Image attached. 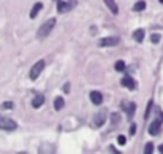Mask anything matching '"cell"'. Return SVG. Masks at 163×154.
<instances>
[{"instance_id":"obj_1","label":"cell","mask_w":163,"mask_h":154,"mask_svg":"<svg viewBox=\"0 0 163 154\" xmlns=\"http://www.w3.org/2000/svg\"><path fill=\"white\" fill-rule=\"evenodd\" d=\"M54 26H56V19H54V18H50L48 21H45V23L39 27L37 37H39V39H45V37H48L50 34H51V31L54 29Z\"/></svg>"},{"instance_id":"obj_2","label":"cell","mask_w":163,"mask_h":154,"mask_svg":"<svg viewBox=\"0 0 163 154\" xmlns=\"http://www.w3.org/2000/svg\"><path fill=\"white\" fill-rule=\"evenodd\" d=\"M18 129V124L10 117L0 116V130H6V132H13Z\"/></svg>"},{"instance_id":"obj_3","label":"cell","mask_w":163,"mask_h":154,"mask_svg":"<svg viewBox=\"0 0 163 154\" xmlns=\"http://www.w3.org/2000/svg\"><path fill=\"white\" fill-rule=\"evenodd\" d=\"M161 124H163V114H161V111L158 109V117L155 119V121L149 125V133L150 135H157L160 129H161Z\"/></svg>"},{"instance_id":"obj_4","label":"cell","mask_w":163,"mask_h":154,"mask_svg":"<svg viewBox=\"0 0 163 154\" xmlns=\"http://www.w3.org/2000/svg\"><path fill=\"white\" fill-rule=\"evenodd\" d=\"M43 67H45V61H43V60H40V61L35 63V64L32 66V69H31V72H29L31 80H35V79H37V77L42 74V71H43Z\"/></svg>"},{"instance_id":"obj_5","label":"cell","mask_w":163,"mask_h":154,"mask_svg":"<svg viewBox=\"0 0 163 154\" xmlns=\"http://www.w3.org/2000/svg\"><path fill=\"white\" fill-rule=\"evenodd\" d=\"M75 6L74 0H59L58 2V13H66Z\"/></svg>"},{"instance_id":"obj_6","label":"cell","mask_w":163,"mask_h":154,"mask_svg":"<svg viewBox=\"0 0 163 154\" xmlns=\"http://www.w3.org/2000/svg\"><path fill=\"white\" fill-rule=\"evenodd\" d=\"M118 37H104L99 40V47H115L118 45Z\"/></svg>"},{"instance_id":"obj_7","label":"cell","mask_w":163,"mask_h":154,"mask_svg":"<svg viewBox=\"0 0 163 154\" xmlns=\"http://www.w3.org/2000/svg\"><path fill=\"white\" fill-rule=\"evenodd\" d=\"M122 85L126 87V88H130V90H134L136 88V80H134L131 75H125L122 79Z\"/></svg>"},{"instance_id":"obj_8","label":"cell","mask_w":163,"mask_h":154,"mask_svg":"<svg viewBox=\"0 0 163 154\" xmlns=\"http://www.w3.org/2000/svg\"><path fill=\"white\" fill-rule=\"evenodd\" d=\"M122 109L128 114V117H133L134 116V111H136V104L131 103V101L130 103H122Z\"/></svg>"},{"instance_id":"obj_9","label":"cell","mask_w":163,"mask_h":154,"mask_svg":"<svg viewBox=\"0 0 163 154\" xmlns=\"http://www.w3.org/2000/svg\"><path fill=\"white\" fill-rule=\"evenodd\" d=\"M104 122H106V111H101V113H98L94 116L93 125L94 127H101V125H104Z\"/></svg>"},{"instance_id":"obj_10","label":"cell","mask_w":163,"mask_h":154,"mask_svg":"<svg viewBox=\"0 0 163 154\" xmlns=\"http://www.w3.org/2000/svg\"><path fill=\"white\" fill-rule=\"evenodd\" d=\"M90 100H91V103L93 104H101L102 103V95H101V92H91L90 93Z\"/></svg>"},{"instance_id":"obj_11","label":"cell","mask_w":163,"mask_h":154,"mask_svg":"<svg viewBox=\"0 0 163 154\" xmlns=\"http://www.w3.org/2000/svg\"><path fill=\"white\" fill-rule=\"evenodd\" d=\"M104 3L107 5V8L110 10L112 15H118V6L115 3V0H104Z\"/></svg>"},{"instance_id":"obj_12","label":"cell","mask_w":163,"mask_h":154,"mask_svg":"<svg viewBox=\"0 0 163 154\" xmlns=\"http://www.w3.org/2000/svg\"><path fill=\"white\" fill-rule=\"evenodd\" d=\"M42 8H43V3H42V2H37V3H35V5L32 6V10H31V15H29V16L34 19L35 16L39 15V11H40Z\"/></svg>"},{"instance_id":"obj_13","label":"cell","mask_w":163,"mask_h":154,"mask_svg":"<svg viewBox=\"0 0 163 154\" xmlns=\"http://www.w3.org/2000/svg\"><path fill=\"white\" fill-rule=\"evenodd\" d=\"M43 103H45V96H43V95H37V96L32 100V106L37 109V108H40Z\"/></svg>"},{"instance_id":"obj_14","label":"cell","mask_w":163,"mask_h":154,"mask_svg":"<svg viewBox=\"0 0 163 154\" xmlns=\"http://www.w3.org/2000/svg\"><path fill=\"white\" fill-rule=\"evenodd\" d=\"M64 100H62V96H58V98H54V109L56 111H61L62 108H64Z\"/></svg>"},{"instance_id":"obj_15","label":"cell","mask_w":163,"mask_h":154,"mask_svg":"<svg viewBox=\"0 0 163 154\" xmlns=\"http://www.w3.org/2000/svg\"><path fill=\"white\" fill-rule=\"evenodd\" d=\"M133 39L136 40V42H143V39H144V29L134 31V32H133Z\"/></svg>"},{"instance_id":"obj_16","label":"cell","mask_w":163,"mask_h":154,"mask_svg":"<svg viewBox=\"0 0 163 154\" xmlns=\"http://www.w3.org/2000/svg\"><path fill=\"white\" fill-rule=\"evenodd\" d=\"M144 8H146V2H144V0H139V2H136V3L133 5V10L134 11H143Z\"/></svg>"},{"instance_id":"obj_17","label":"cell","mask_w":163,"mask_h":154,"mask_svg":"<svg viewBox=\"0 0 163 154\" xmlns=\"http://www.w3.org/2000/svg\"><path fill=\"white\" fill-rule=\"evenodd\" d=\"M115 69H117V71H120V72L125 71V63H123L122 60H118V61L115 63Z\"/></svg>"},{"instance_id":"obj_18","label":"cell","mask_w":163,"mask_h":154,"mask_svg":"<svg viewBox=\"0 0 163 154\" xmlns=\"http://www.w3.org/2000/svg\"><path fill=\"white\" fill-rule=\"evenodd\" d=\"M144 152H146V154H152V152H154V144H152V143H147L146 148H144Z\"/></svg>"},{"instance_id":"obj_19","label":"cell","mask_w":163,"mask_h":154,"mask_svg":"<svg viewBox=\"0 0 163 154\" xmlns=\"http://www.w3.org/2000/svg\"><path fill=\"white\" fill-rule=\"evenodd\" d=\"M160 34H152V36H150V40H152V44H158V42H160Z\"/></svg>"},{"instance_id":"obj_20","label":"cell","mask_w":163,"mask_h":154,"mask_svg":"<svg viewBox=\"0 0 163 154\" xmlns=\"http://www.w3.org/2000/svg\"><path fill=\"white\" fill-rule=\"evenodd\" d=\"M117 141H118V144H126V137L125 135H118V138H117Z\"/></svg>"},{"instance_id":"obj_21","label":"cell","mask_w":163,"mask_h":154,"mask_svg":"<svg viewBox=\"0 0 163 154\" xmlns=\"http://www.w3.org/2000/svg\"><path fill=\"white\" fill-rule=\"evenodd\" d=\"M152 104H154V103H152V100H150V101H149V103H147V111H146V119L149 117V113H150V109H152Z\"/></svg>"},{"instance_id":"obj_22","label":"cell","mask_w":163,"mask_h":154,"mask_svg":"<svg viewBox=\"0 0 163 154\" xmlns=\"http://www.w3.org/2000/svg\"><path fill=\"white\" fill-rule=\"evenodd\" d=\"M2 106H3L5 109H13V103H11V101H5Z\"/></svg>"},{"instance_id":"obj_23","label":"cell","mask_w":163,"mask_h":154,"mask_svg":"<svg viewBox=\"0 0 163 154\" xmlns=\"http://www.w3.org/2000/svg\"><path fill=\"white\" fill-rule=\"evenodd\" d=\"M118 122H120V116L114 114V116H112V124H118Z\"/></svg>"},{"instance_id":"obj_24","label":"cell","mask_w":163,"mask_h":154,"mask_svg":"<svg viewBox=\"0 0 163 154\" xmlns=\"http://www.w3.org/2000/svg\"><path fill=\"white\" fill-rule=\"evenodd\" d=\"M130 133H131V135L136 133V125H134V124H131V127H130Z\"/></svg>"},{"instance_id":"obj_25","label":"cell","mask_w":163,"mask_h":154,"mask_svg":"<svg viewBox=\"0 0 163 154\" xmlns=\"http://www.w3.org/2000/svg\"><path fill=\"white\" fill-rule=\"evenodd\" d=\"M69 90H70V85H69V83H66V85H64V92L69 93Z\"/></svg>"},{"instance_id":"obj_26","label":"cell","mask_w":163,"mask_h":154,"mask_svg":"<svg viewBox=\"0 0 163 154\" xmlns=\"http://www.w3.org/2000/svg\"><path fill=\"white\" fill-rule=\"evenodd\" d=\"M158 152H161V154H163V144H161L160 148H158Z\"/></svg>"},{"instance_id":"obj_27","label":"cell","mask_w":163,"mask_h":154,"mask_svg":"<svg viewBox=\"0 0 163 154\" xmlns=\"http://www.w3.org/2000/svg\"><path fill=\"white\" fill-rule=\"evenodd\" d=\"M158 2H160V3H163V0H158Z\"/></svg>"}]
</instances>
